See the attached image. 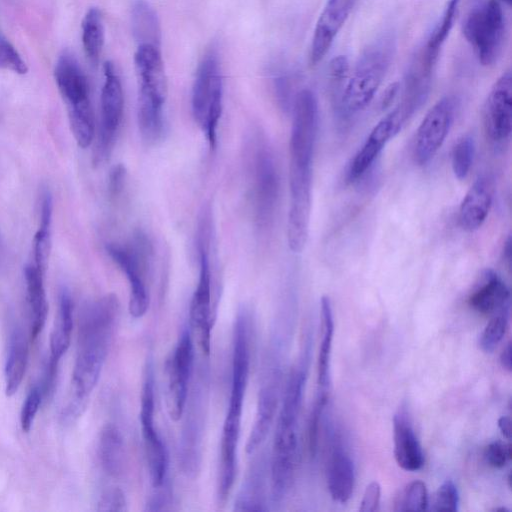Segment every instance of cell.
Here are the masks:
<instances>
[{
  "label": "cell",
  "instance_id": "6da1fadb",
  "mask_svg": "<svg viewBox=\"0 0 512 512\" xmlns=\"http://www.w3.org/2000/svg\"><path fill=\"white\" fill-rule=\"evenodd\" d=\"M118 312L119 304L111 296L99 298L82 311L72 383L74 388L73 403L83 408L100 378Z\"/></svg>",
  "mask_w": 512,
  "mask_h": 512
},
{
  "label": "cell",
  "instance_id": "7a4b0ae2",
  "mask_svg": "<svg viewBox=\"0 0 512 512\" xmlns=\"http://www.w3.org/2000/svg\"><path fill=\"white\" fill-rule=\"evenodd\" d=\"M249 362V318L245 311H241L237 316L234 328L231 391L220 445L217 488L220 502H224L228 498L235 481L237 446L244 396L248 382Z\"/></svg>",
  "mask_w": 512,
  "mask_h": 512
},
{
  "label": "cell",
  "instance_id": "3957f363",
  "mask_svg": "<svg viewBox=\"0 0 512 512\" xmlns=\"http://www.w3.org/2000/svg\"><path fill=\"white\" fill-rule=\"evenodd\" d=\"M305 379L306 373L302 367H295L291 371L277 419L271 459V491L275 501L285 497L294 478L298 417Z\"/></svg>",
  "mask_w": 512,
  "mask_h": 512
},
{
  "label": "cell",
  "instance_id": "277c9868",
  "mask_svg": "<svg viewBox=\"0 0 512 512\" xmlns=\"http://www.w3.org/2000/svg\"><path fill=\"white\" fill-rule=\"evenodd\" d=\"M395 49V38L384 35L363 51L340 94L338 106L343 115H354L369 105L391 65Z\"/></svg>",
  "mask_w": 512,
  "mask_h": 512
},
{
  "label": "cell",
  "instance_id": "5b68a950",
  "mask_svg": "<svg viewBox=\"0 0 512 512\" xmlns=\"http://www.w3.org/2000/svg\"><path fill=\"white\" fill-rule=\"evenodd\" d=\"M54 78L67 105L73 136L80 147L89 146L94 137V115L87 78L75 56L63 51L55 64Z\"/></svg>",
  "mask_w": 512,
  "mask_h": 512
},
{
  "label": "cell",
  "instance_id": "8992f818",
  "mask_svg": "<svg viewBox=\"0 0 512 512\" xmlns=\"http://www.w3.org/2000/svg\"><path fill=\"white\" fill-rule=\"evenodd\" d=\"M134 67L139 83L138 123L145 127L157 126L164 121L163 107L167 98V77L160 48L138 45Z\"/></svg>",
  "mask_w": 512,
  "mask_h": 512
},
{
  "label": "cell",
  "instance_id": "52a82bcc",
  "mask_svg": "<svg viewBox=\"0 0 512 512\" xmlns=\"http://www.w3.org/2000/svg\"><path fill=\"white\" fill-rule=\"evenodd\" d=\"M223 82L218 54L208 51L200 61L192 88L193 116L205 133L211 149L216 147L222 113Z\"/></svg>",
  "mask_w": 512,
  "mask_h": 512
},
{
  "label": "cell",
  "instance_id": "ba28073f",
  "mask_svg": "<svg viewBox=\"0 0 512 512\" xmlns=\"http://www.w3.org/2000/svg\"><path fill=\"white\" fill-rule=\"evenodd\" d=\"M106 251L128 279L130 286L129 313L134 318H141L149 306L145 282L153 252L149 239L144 233L136 232L124 245L107 244Z\"/></svg>",
  "mask_w": 512,
  "mask_h": 512
},
{
  "label": "cell",
  "instance_id": "9c48e42d",
  "mask_svg": "<svg viewBox=\"0 0 512 512\" xmlns=\"http://www.w3.org/2000/svg\"><path fill=\"white\" fill-rule=\"evenodd\" d=\"M462 31L479 63L492 66L499 59L504 45L506 21L497 0H487L466 16Z\"/></svg>",
  "mask_w": 512,
  "mask_h": 512
},
{
  "label": "cell",
  "instance_id": "30bf717a",
  "mask_svg": "<svg viewBox=\"0 0 512 512\" xmlns=\"http://www.w3.org/2000/svg\"><path fill=\"white\" fill-rule=\"evenodd\" d=\"M210 211L204 209L198 225L197 249L199 255V278L190 304V324L203 355L211 350L212 307L210 268Z\"/></svg>",
  "mask_w": 512,
  "mask_h": 512
},
{
  "label": "cell",
  "instance_id": "8fae6325",
  "mask_svg": "<svg viewBox=\"0 0 512 512\" xmlns=\"http://www.w3.org/2000/svg\"><path fill=\"white\" fill-rule=\"evenodd\" d=\"M317 125V97L310 89H302L293 103L289 142L290 166L312 168Z\"/></svg>",
  "mask_w": 512,
  "mask_h": 512
},
{
  "label": "cell",
  "instance_id": "7c38bea8",
  "mask_svg": "<svg viewBox=\"0 0 512 512\" xmlns=\"http://www.w3.org/2000/svg\"><path fill=\"white\" fill-rule=\"evenodd\" d=\"M252 206L257 227L267 229L273 222L279 196V178L273 155L258 145L252 164Z\"/></svg>",
  "mask_w": 512,
  "mask_h": 512
},
{
  "label": "cell",
  "instance_id": "4fadbf2b",
  "mask_svg": "<svg viewBox=\"0 0 512 512\" xmlns=\"http://www.w3.org/2000/svg\"><path fill=\"white\" fill-rule=\"evenodd\" d=\"M148 364L141 392L140 423L149 476L154 488L165 483L168 455L165 445L154 427V381Z\"/></svg>",
  "mask_w": 512,
  "mask_h": 512
},
{
  "label": "cell",
  "instance_id": "5bb4252c",
  "mask_svg": "<svg viewBox=\"0 0 512 512\" xmlns=\"http://www.w3.org/2000/svg\"><path fill=\"white\" fill-rule=\"evenodd\" d=\"M104 83L101 91V122L94 161L105 160L114 145L124 111V95L115 65L106 61L103 65Z\"/></svg>",
  "mask_w": 512,
  "mask_h": 512
},
{
  "label": "cell",
  "instance_id": "9a60e30c",
  "mask_svg": "<svg viewBox=\"0 0 512 512\" xmlns=\"http://www.w3.org/2000/svg\"><path fill=\"white\" fill-rule=\"evenodd\" d=\"M457 107L456 98L445 96L438 100L421 121L415 135L413 158L420 166L426 165L443 145Z\"/></svg>",
  "mask_w": 512,
  "mask_h": 512
},
{
  "label": "cell",
  "instance_id": "2e32d148",
  "mask_svg": "<svg viewBox=\"0 0 512 512\" xmlns=\"http://www.w3.org/2000/svg\"><path fill=\"white\" fill-rule=\"evenodd\" d=\"M193 366V344L190 332L185 329L168 361L166 374V403L170 418L182 417L188 400V386Z\"/></svg>",
  "mask_w": 512,
  "mask_h": 512
},
{
  "label": "cell",
  "instance_id": "e0dca14e",
  "mask_svg": "<svg viewBox=\"0 0 512 512\" xmlns=\"http://www.w3.org/2000/svg\"><path fill=\"white\" fill-rule=\"evenodd\" d=\"M408 119L406 113L396 106L373 127L349 164L346 175L349 182L357 181L367 172L386 144L401 131Z\"/></svg>",
  "mask_w": 512,
  "mask_h": 512
},
{
  "label": "cell",
  "instance_id": "ac0fdd59",
  "mask_svg": "<svg viewBox=\"0 0 512 512\" xmlns=\"http://www.w3.org/2000/svg\"><path fill=\"white\" fill-rule=\"evenodd\" d=\"M487 137L495 142L507 140L512 130V77L503 73L492 86L483 108Z\"/></svg>",
  "mask_w": 512,
  "mask_h": 512
},
{
  "label": "cell",
  "instance_id": "d6986e66",
  "mask_svg": "<svg viewBox=\"0 0 512 512\" xmlns=\"http://www.w3.org/2000/svg\"><path fill=\"white\" fill-rule=\"evenodd\" d=\"M356 0H327L315 25L309 51V62L317 65L331 48L347 21Z\"/></svg>",
  "mask_w": 512,
  "mask_h": 512
},
{
  "label": "cell",
  "instance_id": "ffe728a7",
  "mask_svg": "<svg viewBox=\"0 0 512 512\" xmlns=\"http://www.w3.org/2000/svg\"><path fill=\"white\" fill-rule=\"evenodd\" d=\"M189 413L182 432L180 454L184 473L194 477L201 463L203 433V388L202 384L193 392Z\"/></svg>",
  "mask_w": 512,
  "mask_h": 512
},
{
  "label": "cell",
  "instance_id": "44dd1931",
  "mask_svg": "<svg viewBox=\"0 0 512 512\" xmlns=\"http://www.w3.org/2000/svg\"><path fill=\"white\" fill-rule=\"evenodd\" d=\"M73 329V305L69 292L63 289L59 297V311L50 337V358L45 377V394L51 391L60 359L70 345Z\"/></svg>",
  "mask_w": 512,
  "mask_h": 512
},
{
  "label": "cell",
  "instance_id": "7402d4cb",
  "mask_svg": "<svg viewBox=\"0 0 512 512\" xmlns=\"http://www.w3.org/2000/svg\"><path fill=\"white\" fill-rule=\"evenodd\" d=\"M334 335V318L330 298H321V342L317 364V398L313 412L322 414L330 388V360Z\"/></svg>",
  "mask_w": 512,
  "mask_h": 512
},
{
  "label": "cell",
  "instance_id": "603a6c76",
  "mask_svg": "<svg viewBox=\"0 0 512 512\" xmlns=\"http://www.w3.org/2000/svg\"><path fill=\"white\" fill-rule=\"evenodd\" d=\"M355 485V467L353 460L343 445L341 438L336 436L332 442L327 467V486L333 500L347 502Z\"/></svg>",
  "mask_w": 512,
  "mask_h": 512
},
{
  "label": "cell",
  "instance_id": "cb8c5ba5",
  "mask_svg": "<svg viewBox=\"0 0 512 512\" xmlns=\"http://www.w3.org/2000/svg\"><path fill=\"white\" fill-rule=\"evenodd\" d=\"M493 183L487 176L477 178L461 201L458 211L460 227L467 232L479 229L492 206Z\"/></svg>",
  "mask_w": 512,
  "mask_h": 512
},
{
  "label": "cell",
  "instance_id": "d4e9b609",
  "mask_svg": "<svg viewBox=\"0 0 512 512\" xmlns=\"http://www.w3.org/2000/svg\"><path fill=\"white\" fill-rule=\"evenodd\" d=\"M394 457L405 471H418L424 465V454L409 415L399 409L393 418Z\"/></svg>",
  "mask_w": 512,
  "mask_h": 512
},
{
  "label": "cell",
  "instance_id": "484cf974",
  "mask_svg": "<svg viewBox=\"0 0 512 512\" xmlns=\"http://www.w3.org/2000/svg\"><path fill=\"white\" fill-rule=\"evenodd\" d=\"M510 292L502 278L492 269L481 272L469 297V306L488 315L510 305Z\"/></svg>",
  "mask_w": 512,
  "mask_h": 512
},
{
  "label": "cell",
  "instance_id": "4316f807",
  "mask_svg": "<svg viewBox=\"0 0 512 512\" xmlns=\"http://www.w3.org/2000/svg\"><path fill=\"white\" fill-rule=\"evenodd\" d=\"M277 384V374H273L259 390L255 420L246 444L248 454L255 453L269 433L278 402Z\"/></svg>",
  "mask_w": 512,
  "mask_h": 512
},
{
  "label": "cell",
  "instance_id": "83f0119b",
  "mask_svg": "<svg viewBox=\"0 0 512 512\" xmlns=\"http://www.w3.org/2000/svg\"><path fill=\"white\" fill-rule=\"evenodd\" d=\"M460 0H448L441 17L432 29L415 64L432 75L440 51L450 34L459 10Z\"/></svg>",
  "mask_w": 512,
  "mask_h": 512
},
{
  "label": "cell",
  "instance_id": "f1b7e54d",
  "mask_svg": "<svg viewBox=\"0 0 512 512\" xmlns=\"http://www.w3.org/2000/svg\"><path fill=\"white\" fill-rule=\"evenodd\" d=\"M45 272L34 263L24 268L27 303L30 314V335L35 339L42 331L48 312L46 292L44 286Z\"/></svg>",
  "mask_w": 512,
  "mask_h": 512
},
{
  "label": "cell",
  "instance_id": "f546056e",
  "mask_svg": "<svg viewBox=\"0 0 512 512\" xmlns=\"http://www.w3.org/2000/svg\"><path fill=\"white\" fill-rule=\"evenodd\" d=\"M28 361V342L20 328L10 334L7 357L5 362V392L14 395L24 378Z\"/></svg>",
  "mask_w": 512,
  "mask_h": 512
},
{
  "label": "cell",
  "instance_id": "4dcf8cb0",
  "mask_svg": "<svg viewBox=\"0 0 512 512\" xmlns=\"http://www.w3.org/2000/svg\"><path fill=\"white\" fill-rule=\"evenodd\" d=\"M99 460L103 470L112 477L122 474L125 450L122 435L114 424H106L100 433L98 444Z\"/></svg>",
  "mask_w": 512,
  "mask_h": 512
},
{
  "label": "cell",
  "instance_id": "1f68e13d",
  "mask_svg": "<svg viewBox=\"0 0 512 512\" xmlns=\"http://www.w3.org/2000/svg\"><path fill=\"white\" fill-rule=\"evenodd\" d=\"M133 37L138 43L161 46V27L153 7L146 0H136L131 9Z\"/></svg>",
  "mask_w": 512,
  "mask_h": 512
},
{
  "label": "cell",
  "instance_id": "d6a6232c",
  "mask_svg": "<svg viewBox=\"0 0 512 512\" xmlns=\"http://www.w3.org/2000/svg\"><path fill=\"white\" fill-rule=\"evenodd\" d=\"M264 463L255 462L248 471L240 492L234 503L239 512L265 511Z\"/></svg>",
  "mask_w": 512,
  "mask_h": 512
},
{
  "label": "cell",
  "instance_id": "836d02e7",
  "mask_svg": "<svg viewBox=\"0 0 512 512\" xmlns=\"http://www.w3.org/2000/svg\"><path fill=\"white\" fill-rule=\"evenodd\" d=\"M40 223L33 241L34 264L45 272L51 247L53 199L49 190L41 198Z\"/></svg>",
  "mask_w": 512,
  "mask_h": 512
},
{
  "label": "cell",
  "instance_id": "e575fe53",
  "mask_svg": "<svg viewBox=\"0 0 512 512\" xmlns=\"http://www.w3.org/2000/svg\"><path fill=\"white\" fill-rule=\"evenodd\" d=\"M82 44L89 61L96 65L100 60L105 40V30L101 11L91 7L82 20Z\"/></svg>",
  "mask_w": 512,
  "mask_h": 512
},
{
  "label": "cell",
  "instance_id": "d590c367",
  "mask_svg": "<svg viewBox=\"0 0 512 512\" xmlns=\"http://www.w3.org/2000/svg\"><path fill=\"white\" fill-rule=\"evenodd\" d=\"M510 305L493 313L479 338V346L486 353H491L502 341L509 324Z\"/></svg>",
  "mask_w": 512,
  "mask_h": 512
},
{
  "label": "cell",
  "instance_id": "8d00e7d4",
  "mask_svg": "<svg viewBox=\"0 0 512 512\" xmlns=\"http://www.w3.org/2000/svg\"><path fill=\"white\" fill-rule=\"evenodd\" d=\"M428 505L426 484L421 480H414L397 496L394 511H424L428 509Z\"/></svg>",
  "mask_w": 512,
  "mask_h": 512
},
{
  "label": "cell",
  "instance_id": "74e56055",
  "mask_svg": "<svg viewBox=\"0 0 512 512\" xmlns=\"http://www.w3.org/2000/svg\"><path fill=\"white\" fill-rule=\"evenodd\" d=\"M475 155V141L471 135H463L455 143L451 153V166L455 177L463 180L467 177Z\"/></svg>",
  "mask_w": 512,
  "mask_h": 512
},
{
  "label": "cell",
  "instance_id": "f35d334b",
  "mask_svg": "<svg viewBox=\"0 0 512 512\" xmlns=\"http://www.w3.org/2000/svg\"><path fill=\"white\" fill-rule=\"evenodd\" d=\"M459 509V493L452 480H446L436 491L432 500V511L456 512Z\"/></svg>",
  "mask_w": 512,
  "mask_h": 512
},
{
  "label": "cell",
  "instance_id": "ab89813d",
  "mask_svg": "<svg viewBox=\"0 0 512 512\" xmlns=\"http://www.w3.org/2000/svg\"><path fill=\"white\" fill-rule=\"evenodd\" d=\"M0 67L24 75L28 67L13 44L0 34Z\"/></svg>",
  "mask_w": 512,
  "mask_h": 512
},
{
  "label": "cell",
  "instance_id": "60d3db41",
  "mask_svg": "<svg viewBox=\"0 0 512 512\" xmlns=\"http://www.w3.org/2000/svg\"><path fill=\"white\" fill-rule=\"evenodd\" d=\"M41 399L42 392L39 387H33L27 394L20 413V424L23 432L28 433L31 430Z\"/></svg>",
  "mask_w": 512,
  "mask_h": 512
},
{
  "label": "cell",
  "instance_id": "b9f144b4",
  "mask_svg": "<svg viewBox=\"0 0 512 512\" xmlns=\"http://www.w3.org/2000/svg\"><path fill=\"white\" fill-rule=\"evenodd\" d=\"M127 509L125 494L119 487L104 490L97 503V510L102 512H124Z\"/></svg>",
  "mask_w": 512,
  "mask_h": 512
},
{
  "label": "cell",
  "instance_id": "7bdbcfd3",
  "mask_svg": "<svg viewBox=\"0 0 512 512\" xmlns=\"http://www.w3.org/2000/svg\"><path fill=\"white\" fill-rule=\"evenodd\" d=\"M511 445L502 441L491 442L484 451L486 462L493 468H503L511 459Z\"/></svg>",
  "mask_w": 512,
  "mask_h": 512
},
{
  "label": "cell",
  "instance_id": "ee69618b",
  "mask_svg": "<svg viewBox=\"0 0 512 512\" xmlns=\"http://www.w3.org/2000/svg\"><path fill=\"white\" fill-rule=\"evenodd\" d=\"M381 486L378 482H371L365 489L359 510L361 512H375L379 510Z\"/></svg>",
  "mask_w": 512,
  "mask_h": 512
},
{
  "label": "cell",
  "instance_id": "f6af8a7d",
  "mask_svg": "<svg viewBox=\"0 0 512 512\" xmlns=\"http://www.w3.org/2000/svg\"><path fill=\"white\" fill-rule=\"evenodd\" d=\"M126 177L127 171L124 165L117 164L111 169L108 180V191L112 198H118L122 194L125 188Z\"/></svg>",
  "mask_w": 512,
  "mask_h": 512
},
{
  "label": "cell",
  "instance_id": "bcb514c9",
  "mask_svg": "<svg viewBox=\"0 0 512 512\" xmlns=\"http://www.w3.org/2000/svg\"><path fill=\"white\" fill-rule=\"evenodd\" d=\"M329 73L334 82H342L349 73V62L347 57L338 55L329 64Z\"/></svg>",
  "mask_w": 512,
  "mask_h": 512
},
{
  "label": "cell",
  "instance_id": "7dc6e473",
  "mask_svg": "<svg viewBox=\"0 0 512 512\" xmlns=\"http://www.w3.org/2000/svg\"><path fill=\"white\" fill-rule=\"evenodd\" d=\"M156 488L159 489L158 492L147 503L146 510L148 511L166 510V506L170 503L171 494L168 488L164 489V491L161 490V486Z\"/></svg>",
  "mask_w": 512,
  "mask_h": 512
},
{
  "label": "cell",
  "instance_id": "c3c4849f",
  "mask_svg": "<svg viewBox=\"0 0 512 512\" xmlns=\"http://www.w3.org/2000/svg\"><path fill=\"white\" fill-rule=\"evenodd\" d=\"M398 91H399V86L397 83H394L387 88V90L385 91L384 96L382 98V107L383 108H386L387 106H389L391 104V102H393Z\"/></svg>",
  "mask_w": 512,
  "mask_h": 512
},
{
  "label": "cell",
  "instance_id": "681fc988",
  "mask_svg": "<svg viewBox=\"0 0 512 512\" xmlns=\"http://www.w3.org/2000/svg\"><path fill=\"white\" fill-rule=\"evenodd\" d=\"M500 363L504 369L511 371V343L508 342L500 354Z\"/></svg>",
  "mask_w": 512,
  "mask_h": 512
},
{
  "label": "cell",
  "instance_id": "f907efd6",
  "mask_svg": "<svg viewBox=\"0 0 512 512\" xmlns=\"http://www.w3.org/2000/svg\"><path fill=\"white\" fill-rule=\"evenodd\" d=\"M498 426H499V429L501 430L503 436L507 440H510V438H511V420H510V418L507 416L500 417L498 420Z\"/></svg>",
  "mask_w": 512,
  "mask_h": 512
},
{
  "label": "cell",
  "instance_id": "816d5d0a",
  "mask_svg": "<svg viewBox=\"0 0 512 512\" xmlns=\"http://www.w3.org/2000/svg\"><path fill=\"white\" fill-rule=\"evenodd\" d=\"M503 252H504V258L510 264V262H511V238L510 237H508V239L505 243Z\"/></svg>",
  "mask_w": 512,
  "mask_h": 512
},
{
  "label": "cell",
  "instance_id": "f5cc1de1",
  "mask_svg": "<svg viewBox=\"0 0 512 512\" xmlns=\"http://www.w3.org/2000/svg\"><path fill=\"white\" fill-rule=\"evenodd\" d=\"M503 2H505L507 5H510L512 0H502Z\"/></svg>",
  "mask_w": 512,
  "mask_h": 512
}]
</instances>
